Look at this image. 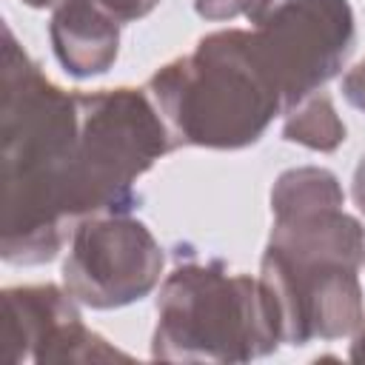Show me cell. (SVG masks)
<instances>
[{
	"label": "cell",
	"mask_w": 365,
	"mask_h": 365,
	"mask_svg": "<svg viewBox=\"0 0 365 365\" xmlns=\"http://www.w3.org/2000/svg\"><path fill=\"white\" fill-rule=\"evenodd\" d=\"M279 314L259 277L222 259L180 262L160 285L151 356L165 362H251L279 348Z\"/></svg>",
	"instance_id": "3"
},
{
	"label": "cell",
	"mask_w": 365,
	"mask_h": 365,
	"mask_svg": "<svg viewBox=\"0 0 365 365\" xmlns=\"http://www.w3.org/2000/svg\"><path fill=\"white\" fill-rule=\"evenodd\" d=\"M94 3H100L120 23H134V20L145 17V14H151L160 0H94Z\"/></svg>",
	"instance_id": "13"
},
{
	"label": "cell",
	"mask_w": 365,
	"mask_h": 365,
	"mask_svg": "<svg viewBox=\"0 0 365 365\" xmlns=\"http://www.w3.org/2000/svg\"><path fill=\"white\" fill-rule=\"evenodd\" d=\"M120 20L94 0H63L48 23V37L60 66L77 77L106 74L120 51Z\"/></svg>",
	"instance_id": "9"
},
{
	"label": "cell",
	"mask_w": 365,
	"mask_h": 365,
	"mask_svg": "<svg viewBox=\"0 0 365 365\" xmlns=\"http://www.w3.org/2000/svg\"><path fill=\"white\" fill-rule=\"evenodd\" d=\"M145 91L165 120L174 148H248L259 143L274 117L285 114L279 83L251 29L200 37L191 54L160 66Z\"/></svg>",
	"instance_id": "2"
},
{
	"label": "cell",
	"mask_w": 365,
	"mask_h": 365,
	"mask_svg": "<svg viewBox=\"0 0 365 365\" xmlns=\"http://www.w3.org/2000/svg\"><path fill=\"white\" fill-rule=\"evenodd\" d=\"M251 31L279 83L285 114L342 71L356 40L348 0H282Z\"/></svg>",
	"instance_id": "6"
},
{
	"label": "cell",
	"mask_w": 365,
	"mask_h": 365,
	"mask_svg": "<svg viewBox=\"0 0 365 365\" xmlns=\"http://www.w3.org/2000/svg\"><path fill=\"white\" fill-rule=\"evenodd\" d=\"M351 351H348V359L351 362H365V317L359 322V328L351 334Z\"/></svg>",
	"instance_id": "16"
},
{
	"label": "cell",
	"mask_w": 365,
	"mask_h": 365,
	"mask_svg": "<svg viewBox=\"0 0 365 365\" xmlns=\"http://www.w3.org/2000/svg\"><path fill=\"white\" fill-rule=\"evenodd\" d=\"M77 91L51 83L6 26L0 91V257L6 262H51L68 237V225H77Z\"/></svg>",
	"instance_id": "1"
},
{
	"label": "cell",
	"mask_w": 365,
	"mask_h": 365,
	"mask_svg": "<svg viewBox=\"0 0 365 365\" xmlns=\"http://www.w3.org/2000/svg\"><path fill=\"white\" fill-rule=\"evenodd\" d=\"M282 137L288 143L328 154L345 143V123L339 120L331 97L325 91H314L285 114Z\"/></svg>",
	"instance_id": "11"
},
{
	"label": "cell",
	"mask_w": 365,
	"mask_h": 365,
	"mask_svg": "<svg viewBox=\"0 0 365 365\" xmlns=\"http://www.w3.org/2000/svg\"><path fill=\"white\" fill-rule=\"evenodd\" d=\"M80 302L51 282L3 288V362H108L131 359L106 336L86 328Z\"/></svg>",
	"instance_id": "8"
},
{
	"label": "cell",
	"mask_w": 365,
	"mask_h": 365,
	"mask_svg": "<svg viewBox=\"0 0 365 365\" xmlns=\"http://www.w3.org/2000/svg\"><path fill=\"white\" fill-rule=\"evenodd\" d=\"M351 194H354V202L359 208V214H365V154L359 157L356 163V171H354V185H351Z\"/></svg>",
	"instance_id": "15"
},
{
	"label": "cell",
	"mask_w": 365,
	"mask_h": 365,
	"mask_svg": "<svg viewBox=\"0 0 365 365\" xmlns=\"http://www.w3.org/2000/svg\"><path fill=\"white\" fill-rule=\"evenodd\" d=\"M342 97H345L354 108H359V111L365 114V60L356 63V66L342 77Z\"/></svg>",
	"instance_id": "14"
},
{
	"label": "cell",
	"mask_w": 365,
	"mask_h": 365,
	"mask_svg": "<svg viewBox=\"0 0 365 365\" xmlns=\"http://www.w3.org/2000/svg\"><path fill=\"white\" fill-rule=\"evenodd\" d=\"M80 134L74 165V217L131 214L140 202L134 182L174 143L145 88L77 91Z\"/></svg>",
	"instance_id": "4"
},
{
	"label": "cell",
	"mask_w": 365,
	"mask_h": 365,
	"mask_svg": "<svg viewBox=\"0 0 365 365\" xmlns=\"http://www.w3.org/2000/svg\"><path fill=\"white\" fill-rule=\"evenodd\" d=\"M325 205H345L339 177L322 165H297L277 177L271 188V214L311 211Z\"/></svg>",
	"instance_id": "10"
},
{
	"label": "cell",
	"mask_w": 365,
	"mask_h": 365,
	"mask_svg": "<svg viewBox=\"0 0 365 365\" xmlns=\"http://www.w3.org/2000/svg\"><path fill=\"white\" fill-rule=\"evenodd\" d=\"M165 254L148 225L131 214H94L71 228L63 288L86 308L111 311L148 297Z\"/></svg>",
	"instance_id": "5"
},
{
	"label": "cell",
	"mask_w": 365,
	"mask_h": 365,
	"mask_svg": "<svg viewBox=\"0 0 365 365\" xmlns=\"http://www.w3.org/2000/svg\"><path fill=\"white\" fill-rule=\"evenodd\" d=\"M20 3H26L31 9H57L63 0H20Z\"/></svg>",
	"instance_id": "17"
},
{
	"label": "cell",
	"mask_w": 365,
	"mask_h": 365,
	"mask_svg": "<svg viewBox=\"0 0 365 365\" xmlns=\"http://www.w3.org/2000/svg\"><path fill=\"white\" fill-rule=\"evenodd\" d=\"M282 0H194V11L202 20L222 23L234 17H245L248 23H259L265 14H271Z\"/></svg>",
	"instance_id": "12"
},
{
	"label": "cell",
	"mask_w": 365,
	"mask_h": 365,
	"mask_svg": "<svg viewBox=\"0 0 365 365\" xmlns=\"http://www.w3.org/2000/svg\"><path fill=\"white\" fill-rule=\"evenodd\" d=\"M259 279L277 305L285 345L299 348L314 339H342L365 317L359 268L354 265L294 262L265 248Z\"/></svg>",
	"instance_id": "7"
}]
</instances>
